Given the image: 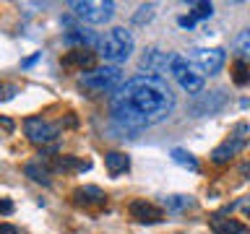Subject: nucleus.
Segmentation results:
<instances>
[{"label": "nucleus", "mask_w": 250, "mask_h": 234, "mask_svg": "<svg viewBox=\"0 0 250 234\" xmlns=\"http://www.w3.org/2000/svg\"><path fill=\"white\" fill-rule=\"evenodd\" d=\"M89 167H91L89 161H78V159H73V156H55V161H52V169L55 172H70V169L86 172Z\"/></svg>", "instance_id": "obj_15"}, {"label": "nucleus", "mask_w": 250, "mask_h": 234, "mask_svg": "<svg viewBox=\"0 0 250 234\" xmlns=\"http://www.w3.org/2000/svg\"><path fill=\"white\" fill-rule=\"evenodd\" d=\"M13 94H16V86H13V83H5V86H3V94H0V101H8Z\"/></svg>", "instance_id": "obj_24"}, {"label": "nucleus", "mask_w": 250, "mask_h": 234, "mask_svg": "<svg viewBox=\"0 0 250 234\" xmlns=\"http://www.w3.org/2000/svg\"><path fill=\"white\" fill-rule=\"evenodd\" d=\"M76 198L81 203H104V193L97 185H86V187H78L76 190Z\"/></svg>", "instance_id": "obj_18"}, {"label": "nucleus", "mask_w": 250, "mask_h": 234, "mask_svg": "<svg viewBox=\"0 0 250 234\" xmlns=\"http://www.w3.org/2000/svg\"><path fill=\"white\" fill-rule=\"evenodd\" d=\"M23 130H26V138L31 140V143L47 146V143H52V140L58 138L60 125L47 122L44 117H26V120H23Z\"/></svg>", "instance_id": "obj_6"}, {"label": "nucleus", "mask_w": 250, "mask_h": 234, "mask_svg": "<svg viewBox=\"0 0 250 234\" xmlns=\"http://www.w3.org/2000/svg\"><path fill=\"white\" fill-rule=\"evenodd\" d=\"M78 19L86 23H107L115 16V3L112 0H73L68 3Z\"/></svg>", "instance_id": "obj_5"}, {"label": "nucleus", "mask_w": 250, "mask_h": 234, "mask_svg": "<svg viewBox=\"0 0 250 234\" xmlns=\"http://www.w3.org/2000/svg\"><path fill=\"white\" fill-rule=\"evenodd\" d=\"M248 218H250V208H248Z\"/></svg>", "instance_id": "obj_30"}, {"label": "nucleus", "mask_w": 250, "mask_h": 234, "mask_svg": "<svg viewBox=\"0 0 250 234\" xmlns=\"http://www.w3.org/2000/svg\"><path fill=\"white\" fill-rule=\"evenodd\" d=\"M172 60H175V52H164L159 47H148V50L141 55V68L146 70L148 76H167L172 68Z\"/></svg>", "instance_id": "obj_8"}, {"label": "nucleus", "mask_w": 250, "mask_h": 234, "mask_svg": "<svg viewBox=\"0 0 250 234\" xmlns=\"http://www.w3.org/2000/svg\"><path fill=\"white\" fill-rule=\"evenodd\" d=\"M39 55H42V52H37V55H31V58H26V60H23V62H21V65H23V68H31V65H34V62L39 60Z\"/></svg>", "instance_id": "obj_27"}, {"label": "nucleus", "mask_w": 250, "mask_h": 234, "mask_svg": "<svg viewBox=\"0 0 250 234\" xmlns=\"http://www.w3.org/2000/svg\"><path fill=\"white\" fill-rule=\"evenodd\" d=\"M151 16H154V5L148 3V5H141V8H138V13L133 16V21H136V23H144V21H151Z\"/></svg>", "instance_id": "obj_23"}, {"label": "nucleus", "mask_w": 250, "mask_h": 234, "mask_svg": "<svg viewBox=\"0 0 250 234\" xmlns=\"http://www.w3.org/2000/svg\"><path fill=\"white\" fill-rule=\"evenodd\" d=\"M214 16V5L211 3H190V19L201 21V19H211Z\"/></svg>", "instance_id": "obj_21"}, {"label": "nucleus", "mask_w": 250, "mask_h": 234, "mask_svg": "<svg viewBox=\"0 0 250 234\" xmlns=\"http://www.w3.org/2000/svg\"><path fill=\"white\" fill-rule=\"evenodd\" d=\"M211 232H214V234H250L240 221H234V218H224V216H214V218H211Z\"/></svg>", "instance_id": "obj_14"}, {"label": "nucleus", "mask_w": 250, "mask_h": 234, "mask_svg": "<svg viewBox=\"0 0 250 234\" xmlns=\"http://www.w3.org/2000/svg\"><path fill=\"white\" fill-rule=\"evenodd\" d=\"M169 156H172V161H175V164H180V167H185L190 172H198V161H195V156L190 151H185V148H172Z\"/></svg>", "instance_id": "obj_17"}, {"label": "nucleus", "mask_w": 250, "mask_h": 234, "mask_svg": "<svg viewBox=\"0 0 250 234\" xmlns=\"http://www.w3.org/2000/svg\"><path fill=\"white\" fill-rule=\"evenodd\" d=\"M23 172H26V177H31L34 182L50 185V175H47V169L39 167V164H26V167H23Z\"/></svg>", "instance_id": "obj_20"}, {"label": "nucleus", "mask_w": 250, "mask_h": 234, "mask_svg": "<svg viewBox=\"0 0 250 234\" xmlns=\"http://www.w3.org/2000/svg\"><path fill=\"white\" fill-rule=\"evenodd\" d=\"M104 167L112 177H120L130 169V156L123 151H109V154H104Z\"/></svg>", "instance_id": "obj_13"}, {"label": "nucleus", "mask_w": 250, "mask_h": 234, "mask_svg": "<svg viewBox=\"0 0 250 234\" xmlns=\"http://www.w3.org/2000/svg\"><path fill=\"white\" fill-rule=\"evenodd\" d=\"M177 23H180L183 29H193V26H195V21L190 19V13H188V16H180V19H177Z\"/></svg>", "instance_id": "obj_25"}, {"label": "nucleus", "mask_w": 250, "mask_h": 234, "mask_svg": "<svg viewBox=\"0 0 250 234\" xmlns=\"http://www.w3.org/2000/svg\"><path fill=\"white\" fill-rule=\"evenodd\" d=\"M162 206L167 208V211H185V208H190L193 206V198L190 195H167V198L162 200Z\"/></svg>", "instance_id": "obj_19"}, {"label": "nucleus", "mask_w": 250, "mask_h": 234, "mask_svg": "<svg viewBox=\"0 0 250 234\" xmlns=\"http://www.w3.org/2000/svg\"><path fill=\"white\" fill-rule=\"evenodd\" d=\"M109 109H112V120L120 125V130L138 133L148 125L167 120L175 109V94L164 78L141 73L125 81V86L112 97Z\"/></svg>", "instance_id": "obj_1"}, {"label": "nucleus", "mask_w": 250, "mask_h": 234, "mask_svg": "<svg viewBox=\"0 0 250 234\" xmlns=\"http://www.w3.org/2000/svg\"><path fill=\"white\" fill-rule=\"evenodd\" d=\"M190 60L203 70V73L214 76V73H219V70L224 68L227 52L222 50V47H195V50L190 52Z\"/></svg>", "instance_id": "obj_7"}, {"label": "nucleus", "mask_w": 250, "mask_h": 234, "mask_svg": "<svg viewBox=\"0 0 250 234\" xmlns=\"http://www.w3.org/2000/svg\"><path fill=\"white\" fill-rule=\"evenodd\" d=\"M169 73L175 76V81L183 86V91L188 94H198L203 91V83H206V73L195 65L190 58H183V55H175V60H172V68Z\"/></svg>", "instance_id": "obj_4"}, {"label": "nucleus", "mask_w": 250, "mask_h": 234, "mask_svg": "<svg viewBox=\"0 0 250 234\" xmlns=\"http://www.w3.org/2000/svg\"><path fill=\"white\" fill-rule=\"evenodd\" d=\"M245 143H248L245 138L229 136V138L224 140V143H219V146L214 148V151H211V161H214V164H227L234 154H240L242 148H245Z\"/></svg>", "instance_id": "obj_11"}, {"label": "nucleus", "mask_w": 250, "mask_h": 234, "mask_svg": "<svg viewBox=\"0 0 250 234\" xmlns=\"http://www.w3.org/2000/svg\"><path fill=\"white\" fill-rule=\"evenodd\" d=\"M133 47H136V42H133L130 31L123 29V26H115V29L104 31V34L99 37L97 55L104 62H109V65H120V62H128L130 60Z\"/></svg>", "instance_id": "obj_2"}, {"label": "nucleus", "mask_w": 250, "mask_h": 234, "mask_svg": "<svg viewBox=\"0 0 250 234\" xmlns=\"http://www.w3.org/2000/svg\"><path fill=\"white\" fill-rule=\"evenodd\" d=\"M81 86L94 94H109V91H120L125 86V76L117 65H102L91 68L89 73L81 76Z\"/></svg>", "instance_id": "obj_3"}, {"label": "nucleus", "mask_w": 250, "mask_h": 234, "mask_svg": "<svg viewBox=\"0 0 250 234\" xmlns=\"http://www.w3.org/2000/svg\"><path fill=\"white\" fill-rule=\"evenodd\" d=\"M224 91H211V94H198V99L193 101V107H190V112L195 117H203V115H216L219 109L224 107Z\"/></svg>", "instance_id": "obj_9"}, {"label": "nucleus", "mask_w": 250, "mask_h": 234, "mask_svg": "<svg viewBox=\"0 0 250 234\" xmlns=\"http://www.w3.org/2000/svg\"><path fill=\"white\" fill-rule=\"evenodd\" d=\"M0 122H3V130H5V133H11V130H13V122L8 120V117H3V120H0Z\"/></svg>", "instance_id": "obj_29"}, {"label": "nucleus", "mask_w": 250, "mask_h": 234, "mask_svg": "<svg viewBox=\"0 0 250 234\" xmlns=\"http://www.w3.org/2000/svg\"><path fill=\"white\" fill-rule=\"evenodd\" d=\"M232 73H234L232 78H234V83H237V86H245L250 81V65H248V62H242V60L234 62Z\"/></svg>", "instance_id": "obj_22"}, {"label": "nucleus", "mask_w": 250, "mask_h": 234, "mask_svg": "<svg viewBox=\"0 0 250 234\" xmlns=\"http://www.w3.org/2000/svg\"><path fill=\"white\" fill-rule=\"evenodd\" d=\"M62 65L65 68H76V70H86L89 73L94 65V52L91 50H73L62 58Z\"/></svg>", "instance_id": "obj_12"}, {"label": "nucleus", "mask_w": 250, "mask_h": 234, "mask_svg": "<svg viewBox=\"0 0 250 234\" xmlns=\"http://www.w3.org/2000/svg\"><path fill=\"white\" fill-rule=\"evenodd\" d=\"M128 211H130V216L141 224H156V221L164 218V211L159 206H154V203H148V200H133Z\"/></svg>", "instance_id": "obj_10"}, {"label": "nucleus", "mask_w": 250, "mask_h": 234, "mask_svg": "<svg viewBox=\"0 0 250 234\" xmlns=\"http://www.w3.org/2000/svg\"><path fill=\"white\" fill-rule=\"evenodd\" d=\"M0 234H21V232L16 229V226H11V224H3L0 226Z\"/></svg>", "instance_id": "obj_26"}, {"label": "nucleus", "mask_w": 250, "mask_h": 234, "mask_svg": "<svg viewBox=\"0 0 250 234\" xmlns=\"http://www.w3.org/2000/svg\"><path fill=\"white\" fill-rule=\"evenodd\" d=\"M0 211H3V214L8 216V214L13 211V203H11V200H3V203H0Z\"/></svg>", "instance_id": "obj_28"}, {"label": "nucleus", "mask_w": 250, "mask_h": 234, "mask_svg": "<svg viewBox=\"0 0 250 234\" xmlns=\"http://www.w3.org/2000/svg\"><path fill=\"white\" fill-rule=\"evenodd\" d=\"M232 47H234V52H237V58L250 65V29L240 31V34L234 37V44Z\"/></svg>", "instance_id": "obj_16"}]
</instances>
